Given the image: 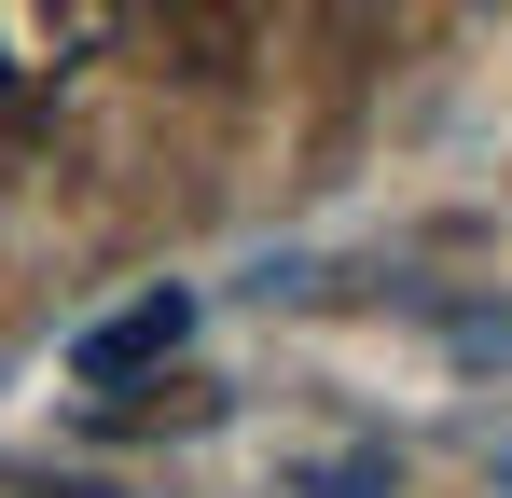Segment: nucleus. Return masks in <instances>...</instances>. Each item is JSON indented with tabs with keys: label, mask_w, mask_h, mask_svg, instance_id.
<instances>
[{
	"label": "nucleus",
	"mask_w": 512,
	"mask_h": 498,
	"mask_svg": "<svg viewBox=\"0 0 512 498\" xmlns=\"http://www.w3.org/2000/svg\"><path fill=\"white\" fill-rule=\"evenodd\" d=\"M111 42H125V14H111V0H0V111H14V125H42V111H56Z\"/></svg>",
	"instance_id": "obj_1"
}]
</instances>
